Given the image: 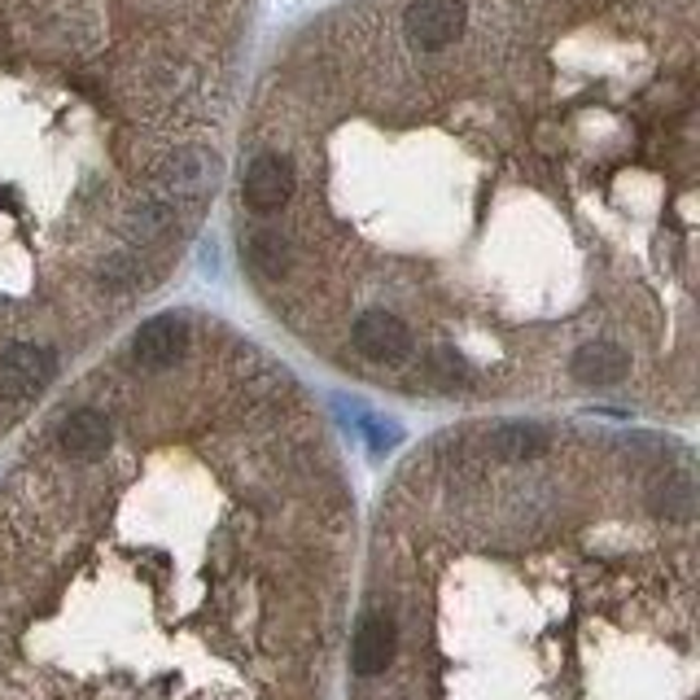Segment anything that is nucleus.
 <instances>
[{"label":"nucleus","mask_w":700,"mask_h":700,"mask_svg":"<svg viewBox=\"0 0 700 700\" xmlns=\"http://www.w3.org/2000/svg\"><path fill=\"white\" fill-rule=\"evenodd\" d=\"M674 0H386L285 58L237 180L241 267L382 399L691 421V62Z\"/></svg>","instance_id":"nucleus-1"},{"label":"nucleus","mask_w":700,"mask_h":700,"mask_svg":"<svg viewBox=\"0 0 700 700\" xmlns=\"http://www.w3.org/2000/svg\"><path fill=\"white\" fill-rule=\"evenodd\" d=\"M360 539L315 390L158 311L0 482V700H333Z\"/></svg>","instance_id":"nucleus-2"},{"label":"nucleus","mask_w":700,"mask_h":700,"mask_svg":"<svg viewBox=\"0 0 700 700\" xmlns=\"http://www.w3.org/2000/svg\"><path fill=\"white\" fill-rule=\"evenodd\" d=\"M700 486L648 421L425 434L360 539L341 700H696Z\"/></svg>","instance_id":"nucleus-3"}]
</instances>
